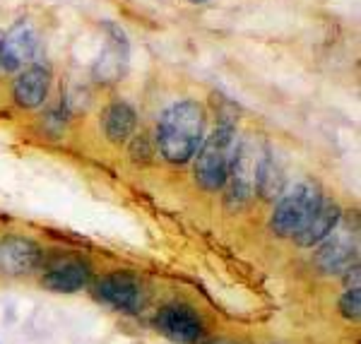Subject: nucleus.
<instances>
[{
    "label": "nucleus",
    "mask_w": 361,
    "mask_h": 344,
    "mask_svg": "<svg viewBox=\"0 0 361 344\" xmlns=\"http://www.w3.org/2000/svg\"><path fill=\"white\" fill-rule=\"evenodd\" d=\"M49 90H51L49 68L32 66V68L22 70V73L17 75L13 94H15V102L20 104L22 109H37L46 102Z\"/></svg>",
    "instance_id": "9b49d317"
},
{
    "label": "nucleus",
    "mask_w": 361,
    "mask_h": 344,
    "mask_svg": "<svg viewBox=\"0 0 361 344\" xmlns=\"http://www.w3.org/2000/svg\"><path fill=\"white\" fill-rule=\"evenodd\" d=\"M263 152L255 149L253 140H243L238 142V149L231 161L229 176H226V207L229 209H241L250 202V197L255 195V173H258V164Z\"/></svg>",
    "instance_id": "20e7f679"
},
{
    "label": "nucleus",
    "mask_w": 361,
    "mask_h": 344,
    "mask_svg": "<svg viewBox=\"0 0 361 344\" xmlns=\"http://www.w3.org/2000/svg\"><path fill=\"white\" fill-rule=\"evenodd\" d=\"M0 42H3V37H0Z\"/></svg>",
    "instance_id": "6ab92c4d"
},
{
    "label": "nucleus",
    "mask_w": 361,
    "mask_h": 344,
    "mask_svg": "<svg viewBox=\"0 0 361 344\" xmlns=\"http://www.w3.org/2000/svg\"><path fill=\"white\" fill-rule=\"evenodd\" d=\"M205 344H236V342H229V340H212V342H205Z\"/></svg>",
    "instance_id": "f3484780"
},
{
    "label": "nucleus",
    "mask_w": 361,
    "mask_h": 344,
    "mask_svg": "<svg viewBox=\"0 0 361 344\" xmlns=\"http://www.w3.org/2000/svg\"><path fill=\"white\" fill-rule=\"evenodd\" d=\"M287 188V176L282 171V164L272 152H263L258 164V173H255V193L263 200H275Z\"/></svg>",
    "instance_id": "2eb2a0df"
},
{
    "label": "nucleus",
    "mask_w": 361,
    "mask_h": 344,
    "mask_svg": "<svg viewBox=\"0 0 361 344\" xmlns=\"http://www.w3.org/2000/svg\"><path fill=\"white\" fill-rule=\"evenodd\" d=\"M157 330L176 344H195L205 332L200 313L185 303H169L154 316Z\"/></svg>",
    "instance_id": "423d86ee"
},
{
    "label": "nucleus",
    "mask_w": 361,
    "mask_h": 344,
    "mask_svg": "<svg viewBox=\"0 0 361 344\" xmlns=\"http://www.w3.org/2000/svg\"><path fill=\"white\" fill-rule=\"evenodd\" d=\"M313 260L325 275H342L352 265H357V243L345 236H328Z\"/></svg>",
    "instance_id": "ddd939ff"
},
{
    "label": "nucleus",
    "mask_w": 361,
    "mask_h": 344,
    "mask_svg": "<svg viewBox=\"0 0 361 344\" xmlns=\"http://www.w3.org/2000/svg\"><path fill=\"white\" fill-rule=\"evenodd\" d=\"M99 301L118 308V311H137L142 306V284L130 272H111L102 277L94 287Z\"/></svg>",
    "instance_id": "6e6552de"
},
{
    "label": "nucleus",
    "mask_w": 361,
    "mask_h": 344,
    "mask_svg": "<svg viewBox=\"0 0 361 344\" xmlns=\"http://www.w3.org/2000/svg\"><path fill=\"white\" fill-rule=\"evenodd\" d=\"M104 32H106V46L94 63V78L102 85H114L126 78L130 63V44L123 29L114 22H104Z\"/></svg>",
    "instance_id": "39448f33"
},
{
    "label": "nucleus",
    "mask_w": 361,
    "mask_h": 344,
    "mask_svg": "<svg viewBox=\"0 0 361 344\" xmlns=\"http://www.w3.org/2000/svg\"><path fill=\"white\" fill-rule=\"evenodd\" d=\"M39 46V32L37 27L29 20L15 22L8 29V34L0 42V70H8V73H17L32 63L34 54H37Z\"/></svg>",
    "instance_id": "0eeeda50"
},
{
    "label": "nucleus",
    "mask_w": 361,
    "mask_h": 344,
    "mask_svg": "<svg viewBox=\"0 0 361 344\" xmlns=\"http://www.w3.org/2000/svg\"><path fill=\"white\" fill-rule=\"evenodd\" d=\"M238 149V137L231 123H219L200 145L195 156V180L205 190H222L229 176L231 161Z\"/></svg>",
    "instance_id": "f03ea898"
},
{
    "label": "nucleus",
    "mask_w": 361,
    "mask_h": 344,
    "mask_svg": "<svg viewBox=\"0 0 361 344\" xmlns=\"http://www.w3.org/2000/svg\"><path fill=\"white\" fill-rule=\"evenodd\" d=\"M340 311L347 320H359V313H361V291H359V287L345 291V296L340 299Z\"/></svg>",
    "instance_id": "dca6fc26"
},
{
    "label": "nucleus",
    "mask_w": 361,
    "mask_h": 344,
    "mask_svg": "<svg viewBox=\"0 0 361 344\" xmlns=\"http://www.w3.org/2000/svg\"><path fill=\"white\" fill-rule=\"evenodd\" d=\"M92 279V267L82 260H63L51 267L42 277V284L46 289L58 291V294H75L85 289Z\"/></svg>",
    "instance_id": "f8f14e48"
},
{
    "label": "nucleus",
    "mask_w": 361,
    "mask_h": 344,
    "mask_svg": "<svg viewBox=\"0 0 361 344\" xmlns=\"http://www.w3.org/2000/svg\"><path fill=\"white\" fill-rule=\"evenodd\" d=\"M342 209L333 200H320L316 212L311 214V219L306 221V226L294 236V241L301 248H316L318 243H323L328 236L335 234L337 224H340Z\"/></svg>",
    "instance_id": "9d476101"
},
{
    "label": "nucleus",
    "mask_w": 361,
    "mask_h": 344,
    "mask_svg": "<svg viewBox=\"0 0 361 344\" xmlns=\"http://www.w3.org/2000/svg\"><path fill=\"white\" fill-rule=\"evenodd\" d=\"M320 200H323V195H320L316 183H311V180L296 183L292 190L282 193V200L272 212L270 229L282 238H294L306 226L311 214L316 212Z\"/></svg>",
    "instance_id": "7ed1b4c3"
},
{
    "label": "nucleus",
    "mask_w": 361,
    "mask_h": 344,
    "mask_svg": "<svg viewBox=\"0 0 361 344\" xmlns=\"http://www.w3.org/2000/svg\"><path fill=\"white\" fill-rule=\"evenodd\" d=\"M137 125V116L135 109L128 106L126 102H114L104 109L102 113V128H104V135L106 140H111L114 145L128 142L135 133Z\"/></svg>",
    "instance_id": "4468645a"
},
{
    "label": "nucleus",
    "mask_w": 361,
    "mask_h": 344,
    "mask_svg": "<svg viewBox=\"0 0 361 344\" xmlns=\"http://www.w3.org/2000/svg\"><path fill=\"white\" fill-rule=\"evenodd\" d=\"M190 3H205V0H190Z\"/></svg>",
    "instance_id": "a211bd4d"
},
{
    "label": "nucleus",
    "mask_w": 361,
    "mask_h": 344,
    "mask_svg": "<svg viewBox=\"0 0 361 344\" xmlns=\"http://www.w3.org/2000/svg\"><path fill=\"white\" fill-rule=\"evenodd\" d=\"M42 262V248L22 236H5L0 241V272L22 277L34 272Z\"/></svg>",
    "instance_id": "1a4fd4ad"
},
{
    "label": "nucleus",
    "mask_w": 361,
    "mask_h": 344,
    "mask_svg": "<svg viewBox=\"0 0 361 344\" xmlns=\"http://www.w3.org/2000/svg\"><path fill=\"white\" fill-rule=\"evenodd\" d=\"M205 137V109L197 102H178L159 118L157 145L166 161L185 164L197 154Z\"/></svg>",
    "instance_id": "f257e3e1"
}]
</instances>
